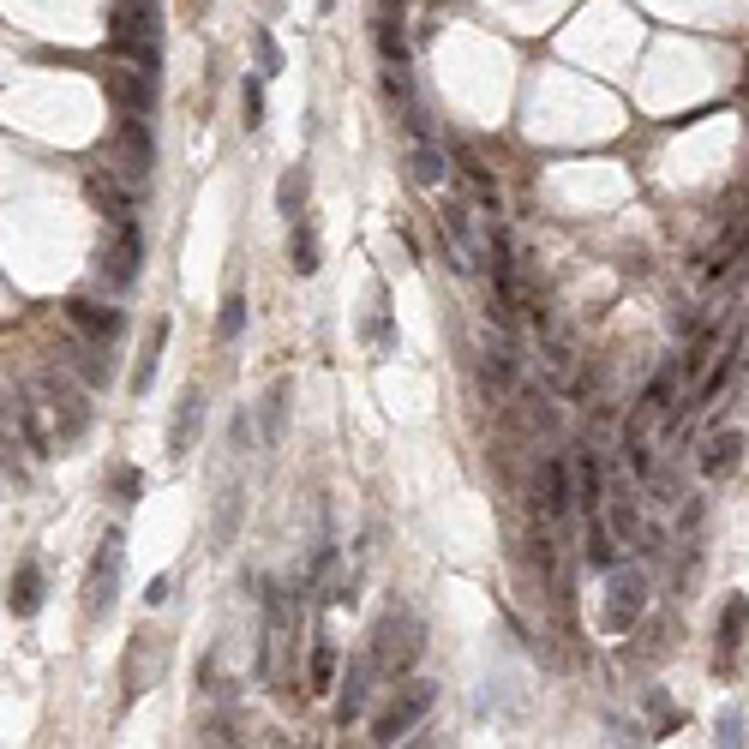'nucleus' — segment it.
<instances>
[{"label":"nucleus","mask_w":749,"mask_h":749,"mask_svg":"<svg viewBox=\"0 0 749 749\" xmlns=\"http://www.w3.org/2000/svg\"><path fill=\"white\" fill-rule=\"evenodd\" d=\"M408 180H414V186H426V192H438V186L450 180V162H444V150H432V144L420 138V144L408 150Z\"/></svg>","instance_id":"4be33fe9"},{"label":"nucleus","mask_w":749,"mask_h":749,"mask_svg":"<svg viewBox=\"0 0 749 749\" xmlns=\"http://www.w3.org/2000/svg\"><path fill=\"white\" fill-rule=\"evenodd\" d=\"M534 492H540L546 522L570 516V504H576V468H570L564 456H546V462H540V474H534Z\"/></svg>","instance_id":"1a4fd4ad"},{"label":"nucleus","mask_w":749,"mask_h":749,"mask_svg":"<svg viewBox=\"0 0 749 749\" xmlns=\"http://www.w3.org/2000/svg\"><path fill=\"white\" fill-rule=\"evenodd\" d=\"M366 342H372L378 354H390V348H396V330H390V318H384V312H372V324H366Z\"/></svg>","instance_id":"473e14b6"},{"label":"nucleus","mask_w":749,"mask_h":749,"mask_svg":"<svg viewBox=\"0 0 749 749\" xmlns=\"http://www.w3.org/2000/svg\"><path fill=\"white\" fill-rule=\"evenodd\" d=\"M648 594H654L648 570H636V564H612V570H606V612H600L606 636H630L636 618L648 612Z\"/></svg>","instance_id":"7ed1b4c3"},{"label":"nucleus","mask_w":749,"mask_h":749,"mask_svg":"<svg viewBox=\"0 0 749 749\" xmlns=\"http://www.w3.org/2000/svg\"><path fill=\"white\" fill-rule=\"evenodd\" d=\"M198 420H204V390L186 384L180 390V408H174V426H168V456H186L198 444Z\"/></svg>","instance_id":"dca6fc26"},{"label":"nucleus","mask_w":749,"mask_h":749,"mask_svg":"<svg viewBox=\"0 0 749 749\" xmlns=\"http://www.w3.org/2000/svg\"><path fill=\"white\" fill-rule=\"evenodd\" d=\"M120 570H126V534L108 528V534L96 540L90 570H84V618H102V612L114 606V594H120Z\"/></svg>","instance_id":"39448f33"},{"label":"nucleus","mask_w":749,"mask_h":749,"mask_svg":"<svg viewBox=\"0 0 749 749\" xmlns=\"http://www.w3.org/2000/svg\"><path fill=\"white\" fill-rule=\"evenodd\" d=\"M570 468H576V504H582L588 516H600V510H606V468H600V456L582 450Z\"/></svg>","instance_id":"aec40b11"},{"label":"nucleus","mask_w":749,"mask_h":749,"mask_svg":"<svg viewBox=\"0 0 749 749\" xmlns=\"http://www.w3.org/2000/svg\"><path fill=\"white\" fill-rule=\"evenodd\" d=\"M114 156H120V174H126L132 186H144V180H150V168H156V144H150V126H144V114H120Z\"/></svg>","instance_id":"0eeeda50"},{"label":"nucleus","mask_w":749,"mask_h":749,"mask_svg":"<svg viewBox=\"0 0 749 749\" xmlns=\"http://www.w3.org/2000/svg\"><path fill=\"white\" fill-rule=\"evenodd\" d=\"M366 6H372V24H390V18L408 12V0H366Z\"/></svg>","instance_id":"72a5a7b5"},{"label":"nucleus","mask_w":749,"mask_h":749,"mask_svg":"<svg viewBox=\"0 0 749 749\" xmlns=\"http://www.w3.org/2000/svg\"><path fill=\"white\" fill-rule=\"evenodd\" d=\"M66 318H72L84 336H96V342H114V336L126 330V318H120L114 306H90V300H66Z\"/></svg>","instance_id":"f3484780"},{"label":"nucleus","mask_w":749,"mask_h":749,"mask_svg":"<svg viewBox=\"0 0 749 749\" xmlns=\"http://www.w3.org/2000/svg\"><path fill=\"white\" fill-rule=\"evenodd\" d=\"M432 702H438V684H426V678H414V684H402L390 702H384V714L372 720V744H402L426 714H432Z\"/></svg>","instance_id":"423d86ee"},{"label":"nucleus","mask_w":749,"mask_h":749,"mask_svg":"<svg viewBox=\"0 0 749 749\" xmlns=\"http://www.w3.org/2000/svg\"><path fill=\"white\" fill-rule=\"evenodd\" d=\"M84 198L102 222H132V180L126 174H108V168H90L84 174Z\"/></svg>","instance_id":"6e6552de"},{"label":"nucleus","mask_w":749,"mask_h":749,"mask_svg":"<svg viewBox=\"0 0 749 749\" xmlns=\"http://www.w3.org/2000/svg\"><path fill=\"white\" fill-rule=\"evenodd\" d=\"M84 420H90V408H84V396H78L66 378H42V384L24 390V402H18V432H24V444H30L36 456H54L60 444H72V438L84 432Z\"/></svg>","instance_id":"f257e3e1"},{"label":"nucleus","mask_w":749,"mask_h":749,"mask_svg":"<svg viewBox=\"0 0 749 749\" xmlns=\"http://www.w3.org/2000/svg\"><path fill=\"white\" fill-rule=\"evenodd\" d=\"M714 354H720V336H702V342H690V354H684V378H702V372L714 366Z\"/></svg>","instance_id":"2f4dec72"},{"label":"nucleus","mask_w":749,"mask_h":749,"mask_svg":"<svg viewBox=\"0 0 749 749\" xmlns=\"http://www.w3.org/2000/svg\"><path fill=\"white\" fill-rule=\"evenodd\" d=\"M144 600H150V606H162V600H168V576H150V588H144Z\"/></svg>","instance_id":"c9c22d12"},{"label":"nucleus","mask_w":749,"mask_h":749,"mask_svg":"<svg viewBox=\"0 0 749 749\" xmlns=\"http://www.w3.org/2000/svg\"><path fill=\"white\" fill-rule=\"evenodd\" d=\"M300 648V612L288 594H264V642H258V678L264 684H282L288 678V654Z\"/></svg>","instance_id":"f03ea898"},{"label":"nucleus","mask_w":749,"mask_h":749,"mask_svg":"<svg viewBox=\"0 0 749 749\" xmlns=\"http://www.w3.org/2000/svg\"><path fill=\"white\" fill-rule=\"evenodd\" d=\"M288 264H294V276H318V222L312 216H300L294 222V234H288Z\"/></svg>","instance_id":"5701e85b"},{"label":"nucleus","mask_w":749,"mask_h":749,"mask_svg":"<svg viewBox=\"0 0 749 749\" xmlns=\"http://www.w3.org/2000/svg\"><path fill=\"white\" fill-rule=\"evenodd\" d=\"M306 192H312V168H306V162H294V168L276 180V210H282L288 222H300V210H306Z\"/></svg>","instance_id":"b1692460"},{"label":"nucleus","mask_w":749,"mask_h":749,"mask_svg":"<svg viewBox=\"0 0 749 749\" xmlns=\"http://www.w3.org/2000/svg\"><path fill=\"white\" fill-rule=\"evenodd\" d=\"M582 558H588L594 570H612V564H624V558H618V534H612L600 516H588V546H582Z\"/></svg>","instance_id":"a878e982"},{"label":"nucleus","mask_w":749,"mask_h":749,"mask_svg":"<svg viewBox=\"0 0 749 749\" xmlns=\"http://www.w3.org/2000/svg\"><path fill=\"white\" fill-rule=\"evenodd\" d=\"M138 252H144L138 222H114V240L102 246V276H108L114 288H132V282H138Z\"/></svg>","instance_id":"9b49d317"},{"label":"nucleus","mask_w":749,"mask_h":749,"mask_svg":"<svg viewBox=\"0 0 749 749\" xmlns=\"http://www.w3.org/2000/svg\"><path fill=\"white\" fill-rule=\"evenodd\" d=\"M480 372H486V390H492V396H504V390L516 384L522 354H516V342L504 336V324H498V330H486V366H480Z\"/></svg>","instance_id":"f8f14e48"},{"label":"nucleus","mask_w":749,"mask_h":749,"mask_svg":"<svg viewBox=\"0 0 749 749\" xmlns=\"http://www.w3.org/2000/svg\"><path fill=\"white\" fill-rule=\"evenodd\" d=\"M162 348H168V318H156L144 330V348H138V366H132V396H150V378L162 366Z\"/></svg>","instance_id":"6ab92c4d"},{"label":"nucleus","mask_w":749,"mask_h":749,"mask_svg":"<svg viewBox=\"0 0 749 749\" xmlns=\"http://www.w3.org/2000/svg\"><path fill=\"white\" fill-rule=\"evenodd\" d=\"M744 432L738 426H720V432H708V444H702V456H696V468L708 474V480H726L738 462H744Z\"/></svg>","instance_id":"ddd939ff"},{"label":"nucleus","mask_w":749,"mask_h":749,"mask_svg":"<svg viewBox=\"0 0 749 749\" xmlns=\"http://www.w3.org/2000/svg\"><path fill=\"white\" fill-rule=\"evenodd\" d=\"M240 330H246V300H240V294H228V300H222V318H216V336H222V342H234Z\"/></svg>","instance_id":"7c9ffc66"},{"label":"nucleus","mask_w":749,"mask_h":749,"mask_svg":"<svg viewBox=\"0 0 749 749\" xmlns=\"http://www.w3.org/2000/svg\"><path fill=\"white\" fill-rule=\"evenodd\" d=\"M738 732H744V720H738V714H726V720H720V744H744Z\"/></svg>","instance_id":"f704fd0d"},{"label":"nucleus","mask_w":749,"mask_h":749,"mask_svg":"<svg viewBox=\"0 0 749 749\" xmlns=\"http://www.w3.org/2000/svg\"><path fill=\"white\" fill-rule=\"evenodd\" d=\"M36 606H42V570H36V564H18L12 582H6V612H12V618H36Z\"/></svg>","instance_id":"412c9836"},{"label":"nucleus","mask_w":749,"mask_h":749,"mask_svg":"<svg viewBox=\"0 0 749 749\" xmlns=\"http://www.w3.org/2000/svg\"><path fill=\"white\" fill-rule=\"evenodd\" d=\"M306 690H312V696H330V690H336V642H330V636H312V660H306Z\"/></svg>","instance_id":"393cba45"},{"label":"nucleus","mask_w":749,"mask_h":749,"mask_svg":"<svg viewBox=\"0 0 749 749\" xmlns=\"http://www.w3.org/2000/svg\"><path fill=\"white\" fill-rule=\"evenodd\" d=\"M744 630H749V600H744V594H732V600H726V612H720V654H714V666H720V672H726V666H732V654L744 648Z\"/></svg>","instance_id":"a211bd4d"},{"label":"nucleus","mask_w":749,"mask_h":749,"mask_svg":"<svg viewBox=\"0 0 749 749\" xmlns=\"http://www.w3.org/2000/svg\"><path fill=\"white\" fill-rule=\"evenodd\" d=\"M240 120H246V132H258V126H264V84H258V78H246V84H240Z\"/></svg>","instance_id":"c85d7f7f"},{"label":"nucleus","mask_w":749,"mask_h":749,"mask_svg":"<svg viewBox=\"0 0 749 749\" xmlns=\"http://www.w3.org/2000/svg\"><path fill=\"white\" fill-rule=\"evenodd\" d=\"M234 522H240V486H228V492H222V510H216V528H210V546H216V552H228Z\"/></svg>","instance_id":"cd10ccee"},{"label":"nucleus","mask_w":749,"mask_h":749,"mask_svg":"<svg viewBox=\"0 0 749 749\" xmlns=\"http://www.w3.org/2000/svg\"><path fill=\"white\" fill-rule=\"evenodd\" d=\"M252 48H258V72H264V78H276V72H282V48H276V36H270L264 24L252 30Z\"/></svg>","instance_id":"c756f323"},{"label":"nucleus","mask_w":749,"mask_h":749,"mask_svg":"<svg viewBox=\"0 0 749 749\" xmlns=\"http://www.w3.org/2000/svg\"><path fill=\"white\" fill-rule=\"evenodd\" d=\"M258 420H264V444H276V438H282V420H288V378H276V384L264 390Z\"/></svg>","instance_id":"bb28decb"},{"label":"nucleus","mask_w":749,"mask_h":749,"mask_svg":"<svg viewBox=\"0 0 749 749\" xmlns=\"http://www.w3.org/2000/svg\"><path fill=\"white\" fill-rule=\"evenodd\" d=\"M102 90L120 114H150V72L144 66H102Z\"/></svg>","instance_id":"9d476101"},{"label":"nucleus","mask_w":749,"mask_h":749,"mask_svg":"<svg viewBox=\"0 0 749 749\" xmlns=\"http://www.w3.org/2000/svg\"><path fill=\"white\" fill-rule=\"evenodd\" d=\"M372 660H378V672H390V678H402V672L420 660V618H414L408 606H390V612L378 618V630H372Z\"/></svg>","instance_id":"20e7f679"},{"label":"nucleus","mask_w":749,"mask_h":749,"mask_svg":"<svg viewBox=\"0 0 749 749\" xmlns=\"http://www.w3.org/2000/svg\"><path fill=\"white\" fill-rule=\"evenodd\" d=\"M162 660H168V654H162V642L138 630V636H132V654H126V702H138V696H144V684H150V678H162Z\"/></svg>","instance_id":"4468645a"},{"label":"nucleus","mask_w":749,"mask_h":749,"mask_svg":"<svg viewBox=\"0 0 749 749\" xmlns=\"http://www.w3.org/2000/svg\"><path fill=\"white\" fill-rule=\"evenodd\" d=\"M372 672H378V660L366 654V660H354L348 666V684H342V696H336V726L348 732L360 714H366V696H372Z\"/></svg>","instance_id":"2eb2a0df"}]
</instances>
